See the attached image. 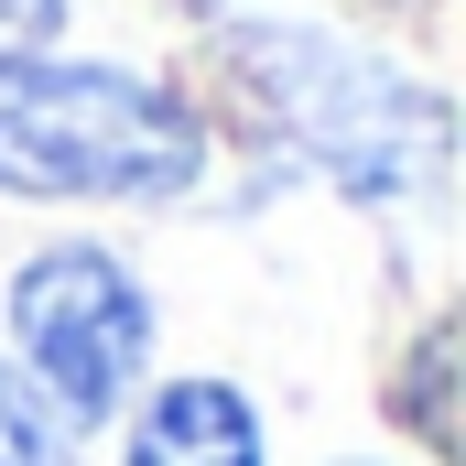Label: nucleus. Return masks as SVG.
I'll list each match as a JSON object with an SVG mask.
<instances>
[{"label": "nucleus", "instance_id": "f257e3e1", "mask_svg": "<svg viewBox=\"0 0 466 466\" xmlns=\"http://www.w3.org/2000/svg\"><path fill=\"white\" fill-rule=\"evenodd\" d=\"M207 130L174 87L119 66H0V185L11 196H185Z\"/></svg>", "mask_w": 466, "mask_h": 466}, {"label": "nucleus", "instance_id": "f03ea898", "mask_svg": "<svg viewBox=\"0 0 466 466\" xmlns=\"http://www.w3.org/2000/svg\"><path fill=\"white\" fill-rule=\"evenodd\" d=\"M11 348H22V390L66 434H98L152 358V293L109 249H44L11 271Z\"/></svg>", "mask_w": 466, "mask_h": 466}, {"label": "nucleus", "instance_id": "7ed1b4c3", "mask_svg": "<svg viewBox=\"0 0 466 466\" xmlns=\"http://www.w3.org/2000/svg\"><path fill=\"white\" fill-rule=\"evenodd\" d=\"M119 466H260V412L228 380H163L141 401Z\"/></svg>", "mask_w": 466, "mask_h": 466}, {"label": "nucleus", "instance_id": "20e7f679", "mask_svg": "<svg viewBox=\"0 0 466 466\" xmlns=\"http://www.w3.org/2000/svg\"><path fill=\"white\" fill-rule=\"evenodd\" d=\"M0 466H66V423L22 390L11 358H0Z\"/></svg>", "mask_w": 466, "mask_h": 466}, {"label": "nucleus", "instance_id": "39448f33", "mask_svg": "<svg viewBox=\"0 0 466 466\" xmlns=\"http://www.w3.org/2000/svg\"><path fill=\"white\" fill-rule=\"evenodd\" d=\"M66 33V0H0V66H22V55H44Z\"/></svg>", "mask_w": 466, "mask_h": 466}]
</instances>
